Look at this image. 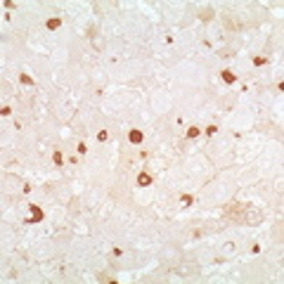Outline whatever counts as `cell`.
<instances>
[{"mask_svg":"<svg viewBox=\"0 0 284 284\" xmlns=\"http://www.w3.org/2000/svg\"><path fill=\"white\" fill-rule=\"evenodd\" d=\"M19 80H21V83H24V85H33V80L28 78L26 73H21V76H19Z\"/></svg>","mask_w":284,"mask_h":284,"instance_id":"ba28073f","label":"cell"},{"mask_svg":"<svg viewBox=\"0 0 284 284\" xmlns=\"http://www.w3.org/2000/svg\"><path fill=\"white\" fill-rule=\"evenodd\" d=\"M5 7H7V9H14V7H17V5H14L12 0H5Z\"/></svg>","mask_w":284,"mask_h":284,"instance_id":"4fadbf2b","label":"cell"},{"mask_svg":"<svg viewBox=\"0 0 284 284\" xmlns=\"http://www.w3.org/2000/svg\"><path fill=\"white\" fill-rule=\"evenodd\" d=\"M215 130H218V125H208L206 128V135H215Z\"/></svg>","mask_w":284,"mask_h":284,"instance_id":"30bf717a","label":"cell"},{"mask_svg":"<svg viewBox=\"0 0 284 284\" xmlns=\"http://www.w3.org/2000/svg\"><path fill=\"white\" fill-rule=\"evenodd\" d=\"M28 211H31V215H33L31 222H40V220H43V211H40L36 204H28Z\"/></svg>","mask_w":284,"mask_h":284,"instance_id":"6da1fadb","label":"cell"},{"mask_svg":"<svg viewBox=\"0 0 284 284\" xmlns=\"http://www.w3.org/2000/svg\"><path fill=\"white\" fill-rule=\"evenodd\" d=\"M187 137H189V140L199 137V128H196V125H189V128H187Z\"/></svg>","mask_w":284,"mask_h":284,"instance_id":"8992f818","label":"cell"},{"mask_svg":"<svg viewBox=\"0 0 284 284\" xmlns=\"http://www.w3.org/2000/svg\"><path fill=\"white\" fill-rule=\"evenodd\" d=\"M222 80H225V83H237V76H234L232 71H222Z\"/></svg>","mask_w":284,"mask_h":284,"instance_id":"5b68a950","label":"cell"},{"mask_svg":"<svg viewBox=\"0 0 284 284\" xmlns=\"http://www.w3.org/2000/svg\"><path fill=\"white\" fill-rule=\"evenodd\" d=\"M265 62H267L265 57H256V59H253V64H256V66H260V64H265Z\"/></svg>","mask_w":284,"mask_h":284,"instance_id":"7c38bea8","label":"cell"},{"mask_svg":"<svg viewBox=\"0 0 284 284\" xmlns=\"http://www.w3.org/2000/svg\"><path fill=\"white\" fill-rule=\"evenodd\" d=\"M59 26H62V19H59V17H52V19H47V28H50V31H57Z\"/></svg>","mask_w":284,"mask_h":284,"instance_id":"3957f363","label":"cell"},{"mask_svg":"<svg viewBox=\"0 0 284 284\" xmlns=\"http://www.w3.org/2000/svg\"><path fill=\"white\" fill-rule=\"evenodd\" d=\"M182 204H185V206L192 204V194H185V196H182Z\"/></svg>","mask_w":284,"mask_h":284,"instance_id":"8fae6325","label":"cell"},{"mask_svg":"<svg viewBox=\"0 0 284 284\" xmlns=\"http://www.w3.org/2000/svg\"><path fill=\"white\" fill-rule=\"evenodd\" d=\"M128 140L133 142V144H140V142H142V130H130Z\"/></svg>","mask_w":284,"mask_h":284,"instance_id":"7a4b0ae2","label":"cell"},{"mask_svg":"<svg viewBox=\"0 0 284 284\" xmlns=\"http://www.w3.org/2000/svg\"><path fill=\"white\" fill-rule=\"evenodd\" d=\"M97 140L99 142H106V140H109V133H106V130H99V133H97Z\"/></svg>","mask_w":284,"mask_h":284,"instance_id":"52a82bcc","label":"cell"},{"mask_svg":"<svg viewBox=\"0 0 284 284\" xmlns=\"http://www.w3.org/2000/svg\"><path fill=\"white\" fill-rule=\"evenodd\" d=\"M52 159H54V163H57V166H62V163H64V161H62V154H59V151H54Z\"/></svg>","mask_w":284,"mask_h":284,"instance_id":"9c48e42d","label":"cell"},{"mask_svg":"<svg viewBox=\"0 0 284 284\" xmlns=\"http://www.w3.org/2000/svg\"><path fill=\"white\" fill-rule=\"evenodd\" d=\"M137 182H140L142 187H147V185H151V177L147 175V173H140V175H137Z\"/></svg>","mask_w":284,"mask_h":284,"instance_id":"277c9868","label":"cell"}]
</instances>
